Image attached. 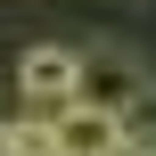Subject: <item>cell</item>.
Masks as SVG:
<instances>
[{
  "instance_id": "cell-3",
  "label": "cell",
  "mask_w": 156,
  "mask_h": 156,
  "mask_svg": "<svg viewBox=\"0 0 156 156\" xmlns=\"http://www.w3.org/2000/svg\"><path fill=\"white\" fill-rule=\"evenodd\" d=\"M148 82H140V66L132 58H82V107H107V115H132V99H140Z\"/></svg>"
},
{
  "instance_id": "cell-2",
  "label": "cell",
  "mask_w": 156,
  "mask_h": 156,
  "mask_svg": "<svg viewBox=\"0 0 156 156\" xmlns=\"http://www.w3.org/2000/svg\"><path fill=\"white\" fill-rule=\"evenodd\" d=\"M49 140H58V156H107L115 140H123V115H107V107H66V115H49Z\"/></svg>"
},
{
  "instance_id": "cell-1",
  "label": "cell",
  "mask_w": 156,
  "mask_h": 156,
  "mask_svg": "<svg viewBox=\"0 0 156 156\" xmlns=\"http://www.w3.org/2000/svg\"><path fill=\"white\" fill-rule=\"evenodd\" d=\"M16 90H25L33 115H66V107L82 99V49H66V41H33V49L16 58Z\"/></svg>"
},
{
  "instance_id": "cell-5",
  "label": "cell",
  "mask_w": 156,
  "mask_h": 156,
  "mask_svg": "<svg viewBox=\"0 0 156 156\" xmlns=\"http://www.w3.org/2000/svg\"><path fill=\"white\" fill-rule=\"evenodd\" d=\"M0 156H16V123H0Z\"/></svg>"
},
{
  "instance_id": "cell-4",
  "label": "cell",
  "mask_w": 156,
  "mask_h": 156,
  "mask_svg": "<svg viewBox=\"0 0 156 156\" xmlns=\"http://www.w3.org/2000/svg\"><path fill=\"white\" fill-rule=\"evenodd\" d=\"M123 123H132V132H148V140H156V82L140 90V99H132V115H123Z\"/></svg>"
}]
</instances>
